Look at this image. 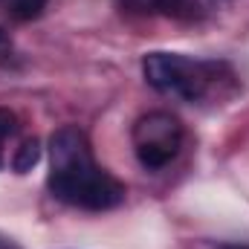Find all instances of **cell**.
Returning <instances> with one entry per match:
<instances>
[{
  "label": "cell",
  "instance_id": "1",
  "mask_svg": "<svg viewBox=\"0 0 249 249\" xmlns=\"http://www.w3.org/2000/svg\"><path fill=\"white\" fill-rule=\"evenodd\" d=\"M55 200L84 212H107L124 203V186L96 162L87 133L78 124H64L50 136V177Z\"/></svg>",
  "mask_w": 249,
  "mask_h": 249
},
{
  "label": "cell",
  "instance_id": "2",
  "mask_svg": "<svg viewBox=\"0 0 249 249\" xmlns=\"http://www.w3.org/2000/svg\"><path fill=\"white\" fill-rule=\"evenodd\" d=\"M220 72H229V67L217 61H200L180 53H148L142 58V75L157 93L183 99L191 105L203 102L212 93Z\"/></svg>",
  "mask_w": 249,
  "mask_h": 249
},
{
  "label": "cell",
  "instance_id": "3",
  "mask_svg": "<svg viewBox=\"0 0 249 249\" xmlns=\"http://www.w3.org/2000/svg\"><path fill=\"white\" fill-rule=\"evenodd\" d=\"M183 139H186L183 124L168 110H151L139 116L130 127L133 154L145 171H160L171 165L183 151Z\"/></svg>",
  "mask_w": 249,
  "mask_h": 249
},
{
  "label": "cell",
  "instance_id": "4",
  "mask_svg": "<svg viewBox=\"0 0 249 249\" xmlns=\"http://www.w3.org/2000/svg\"><path fill=\"white\" fill-rule=\"evenodd\" d=\"M124 15H165L174 20H194L200 18V0H116Z\"/></svg>",
  "mask_w": 249,
  "mask_h": 249
},
{
  "label": "cell",
  "instance_id": "5",
  "mask_svg": "<svg viewBox=\"0 0 249 249\" xmlns=\"http://www.w3.org/2000/svg\"><path fill=\"white\" fill-rule=\"evenodd\" d=\"M50 0H0V9L12 18V20H35L44 15Z\"/></svg>",
  "mask_w": 249,
  "mask_h": 249
},
{
  "label": "cell",
  "instance_id": "6",
  "mask_svg": "<svg viewBox=\"0 0 249 249\" xmlns=\"http://www.w3.org/2000/svg\"><path fill=\"white\" fill-rule=\"evenodd\" d=\"M38 162H41V142H38V139H23L20 148H15L12 168H15L18 174H26V171H32Z\"/></svg>",
  "mask_w": 249,
  "mask_h": 249
},
{
  "label": "cell",
  "instance_id": "7",
  "mask_svg": "<svg viewBox=\"0 0 249 249\" xmlns=\"http://www.w3.org/2000/svg\"><path fill=\"white\" fill-rule=\"evenodd\" d=\"M18 133V116L6 107H0V168L6 165V142Z\"/></svg>",
  "mask_w": 249,
  "mask_h": 249
},
{
  "label": "cell",
  "instance_id": "8",
  "mask_svg": "<svg viewBox=\"0 0 249 249\" xmlns=\"http://www.w3.org/2000/svg\"><path fill=\"white\" fill-rule=\"evenodd\" d=\"M6 55H12V38H9V32L0 26V58H6Z\"/></svg>",
  "mask_w": 249,
  "mask_h": 249
},
{
  "label": "cell",
  "instance_id": "9",
  "mask_svg": "<svg viewBox=\"0 0 249 249\" xmlns=\"http://www.w3.org/2000/svg\"><path fill=\"white\" fill-rule=\"evenodd\" d=\"M0 249H20V247H18L12 238H3V235H0Z\"/></svg>",
  "mask_w": 249,
  "mask_h": 249
},
{
  "label": "cell",
  "instance_id": "10",
  "mask_svg": "<svg viewBox=\"0 0 249 249\" xmlns=\"http://www.w3.org/2000/svg\"><path fill=\"white\" fill-rule=\"evenodd\" d=\"M217 249H249L247 244H223V247H217Z\"/></svg>",
  "mask_w": 249,
  "mask_h": 249
}]
</instances>
